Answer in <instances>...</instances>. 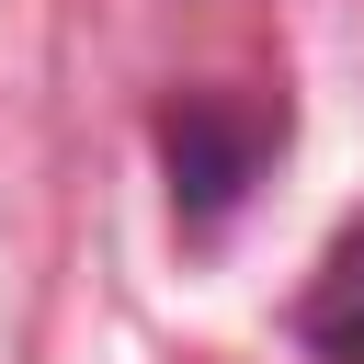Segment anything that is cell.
<instances>
[{
	"instance_id": "6da1fadb",
	"label": "cell",
	"mask_w": 364,
	"mask_h": 364,
	"mask_svg": "<svg viewBox=\"0 0 364 364\" xmlns=\"http://www.w3.org/2000/svg\"><path fill=\"white\" fill-rule=\"evenodd\" d=\"M159 148H171V193H182V228H216V216L250 193V171H262V125H250V114H228L216 91H193V102L159 125Z\"/></svg>"
},
{
	"instance_id": "7a4b0ae2",
	"label": "cell",
	"mask_w": 364,
	"mask_h": 364,
	"mask_svg": "<svg viewBox=\"0 0 364 364\" xmlns=\"http://www.w3.org/2000/svg\"><path fill=\"white\" fill-rule=\"evenodd\" d=\"M296 341L318 353V364H364V216L330 239V262H318V284L296 296Z\"/></svg>"
}]
</instances>
